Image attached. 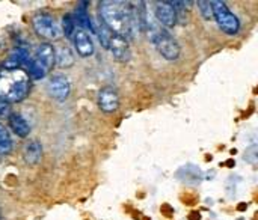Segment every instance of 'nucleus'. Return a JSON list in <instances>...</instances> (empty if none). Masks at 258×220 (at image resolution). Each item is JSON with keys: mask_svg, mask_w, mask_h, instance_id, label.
<instances>
[{"mask_svg": "<svg viewBox=\"0 0 258 220\" xmlns=\"http://www.w3.org/2000/svg\"><path fill=\"white\" fill-rule=\"evenodd\" d=\"M29 62V50L24 45H17L15 48H12V51L9 53V56L6 57L3 68L8 71H15L20 66H23L24 63Z\"/></svg>", "mask_w": 258, "mask_h": 220, "instance_id": "11", "label": "nucleus"}, {"mask_svg": "<svg viewBox=\"0 0 258 220\" xmlns=\"http://www.w3.org/2000/svg\"><path fill=\"white\" fill-rule=\"evenodd\" d=\"M29 80L27 79H18V80H14L9 86V89L3 94V100L8 103V104H12V103H20L23 101L27 94H29Z\"/></svg>", "mask_w": 258, "mask_h": 220, "instance_id": "10", "label": "nucleus"}, {"mask_svg": "<svg viewBox=\"0 0 258 220\" xmlns=\"http://www.w3.org/2000/svg\"><path fill=\"white\" fill-rule=\"evenodd\" d=\"M145 33L148 35L150 41L154 44L157 51L160 53L162 57L166 60H177L180 57L181 48L177 42V39L165 29L162 27L151 15H148L147 26H145Z\"/></svg>", "mask_w": 258, "mask_h": 220, "instance_id": "2", "label": "nucleus"}, {"mask_svg": "<svg viewBox=\"0 0 258 220\" xmlns=\"http://www.w3.org/2000/svg\"><path fill=\"white\" fill-rule=\"evenodd\" d=\"M107 50H110L112 56L118 62H128L132 59V50H130L128 41L124 39L122 36L116 35V33H112Z\"/></svg>", "mask_w": 258, "mask_h": 220, "instance_id": "9", "label": "nucleus"}, {"mask_svg": "<svg viewBox=\"0 0 258 220\" xmlns=\"http://www.w3.org/2000/svg\"><path fill=\"white\" fill-rule=\"evenodd\" d=\"M98 17L113 33L124 39H133L141 32L136 9L128 2H101L98 5Z\"/></svg>", "mask_w": 258, "mask_h": 220, "instance_id": "1", "label": "nucleus"}, {"mask_svg": "<svg viewBox=\"0 0 258 220\" xmlns=\"http://www.w3.org/2000/svg\"><path fill=\"white\" fill-rule=\"evenodd\" d=\"M73 42H74V47L77 50V53L82 56V57H89L94 54L95 51V45H94V41L91 38V35L83 30V29H76V32L73 33L71 36Z\"/></svg>", "mask_w": 258, "mask_h": 220, "instance_id": "8", "label": "nucleus"}, {"mask_svg": "<svg viewBox=\"0 0 258 220\" xmlns=\"http://www.w3.org/2000/svg\"><path fill=\"white\" fill-rule=\"evenodd\" d=\"M154 17L162 27H174L178 21L177 11L174 9L171 2H156Z\"/></svg>", "mask_w": 258, "mask_h": 220, "instance_id": "7", "label": "nucleus"}, {"mask_svg": "<svg viewBox=\"0 0 258 220\" xmlns=\"http://www.w3.org/2000/svg\"><path fill=\"white\" fill-rule=\"evenodd\" d=\"M33 59H36L38 62L44 63L48 69H51V66L54 65V48L51 44L48 42H42L36 47L35 50V56Z\"/></svg>", "mask_w": 258, "mask_h": 220, "instance_id": "14", "label": "nucleus"}, {"mask_svg": "<svg viewBox=\"0 0 258 220\" xmlns=\"http://www.w3.org/2000/svg\"><path fill=\"white\" fill-rule=\"evenodd\" d=\"M12 150V139L9 136V131L5 128L3 124H0V156L9 154Z\"/></svg>", "mask_w": 258, "mask_h": 220, "instance_id": "19", "label": "nucleus"}, {"mask_svg": "<svg viewBox=\"0 0 258 220\" xmlns=\"http://www.w3.org/2000/svg\"><path fill=\"white\" fill-rule=\"evenodd\" d=\"M8 124H9V128L14 131V134H17L18 137H27L30 133L29 122L20 113H9Z\"/></svg>", "mask_w": 258, "mask_h": 220, "instance_id": "13", "label": "nucleus"}, {"mask_svg": "<svg viewBox=\"0 0 258 220\" xmlns=\"http://www.w3.org/2000/svg\"><path fill=\"white\" fill-rule=\"evenodd\" d=\"M54 62L60 66V68H70L74 65L76 62V56L73 53V50L70 47H59L57 50H54Z\"/></svg>", "mask_w": 258, "mask_h": 220, "instance_id": "16", "label": "nucleus"}, {"mask_svg": "<svg viewBox=\"0 0 258 220\" xmlns=\"http://www.w3.org/2000/svg\"><path fill=\"white\" fill-rule=\"evenodd\" d=\"M88 2H80L76 8V24H79L80 27L83 29H88L91 30L92 33H95V29H94V23L91 21V17H89V12H88Z\"/></svg>", "mask_w": 258, "mask_h": 220, "instance_id": "15", "label": "nucleus"}, {"mask_svg": "<svg viewBox=\"0 0 258 220\" xmlns=\"http://www.w3.org/2000/svg\"><path fill=\"white\" fill-rule=\"evenodd\" d=\"M94 29H95V33H97V36H98V39H100L101 45H103L104 48H107L113 32H112L106 24H104V21H103L100 17H98V20H97V26L94 24Z\"/></svg>", "mask_w": 258, "mask_h": 220, "instance_id": "18", "label": "nucleus"}, {"mask_svg": "<svg viewBox=\"0 0 258 220\" xmlns=\"http://www.w3.org/2000/svg\"><path fill=\"white\" fill-rule=\"evenodd\" d=\"M212 3V12L213 18L216 20L218 26L227 33V35H236L240 30V21L239 18L230 11V8L225 5V2L213 0Z\"/></svg>", "mask_w": 258, "mask_h": 220, "instance_id": "3", "label": "nucleus"}, {"mask_svg": "<svg viewBox=\"0 0 258 220\" xmlns=\"http://www.w3.org/2000/svg\"><path fill=\"white\" fill-rule=\"evenodd\" d=\"M47 94L56 100V101H65L70 94H71V85L67 76L63 74H54L50 77V80L47 82Z\"/></svg>", "mask_w": 258, "mask_h": 220, "instance_id": "5", "label": "nucleus"}, {"mask_svg": "<svg viewBox=\"0 0 258 220\" xmlns=\"http://www.w3.org/2000/svg\"><path fill=\"white\" fill-rule=\"evenodd\" d=\"M11 113V106L0 97V118H8Z\"/></svg>", "mask_w": 258, "mask_h": 220, "instance_id": "22", "label": "nucleus"}, {"mask_svg": "<svg viewBox=\"0 0 258 220\" xmlns=\"http://www.w3.org/2000/svg\"><path fill=\"white\" fill-rule=\"evenodd\" d=\"M48 68L44 65V63H41V62H38L36 59H30V62H29V69H27V74H29V77L32 79V80H42L47 74H48Z\"/></svg>", "mask_w": 258, "mask_h": 220, "instance_id": "17", "label": "nucleus"}, {"mask_svg": "<svg viewBox=\"0 0 258 220\" xmlns=\"http://www.w3.org/2000/svg\"><path fill=\"white\" fill-rule=\"evenodd\" d=\"M23 159L26 162V165L29 166H36L41 159H42V145L39 140H29L26 145H24V150H23Z\"/></svg>", "mask_w": 258, "mask_h": 220, "instance_id": "12", "label": "nucleus"}, {"mask_svg": "<svg viewBox=\"0 0 258 220\" xmlns=\"http://www.w3.org/2000/svg\"><path fill=\"white\" fill-rule=\"evenodd\" d=\"M0 220H2V210H0Z\"/></svg>", "mask_w": 258, "mask_h": 220, "instance_id": "23", "label": "nucleus"}, {"mask_svg": "<svg viewBox=\"0 0 258 220\" xmlns=\"http://www.w3.org/2000/svg\"><path fill=\"white\" fill-rule=\"evenodd\" d=\"M198 9L201 12V15L204 17V20H212L213 18V12H212V3L210 2H198Z\"/></svg>", "mask_w": 258, "mask_h": 220, "instance_id": "21", "label": "nucleus"}, {"mask_svg": "<svg viewBox=\"0 0 258 220\" xmlns=\"http://www.w3.org/2000/svg\"><path fill=\"white\" fill-rule=\"evenodd\" d=\"M98 109L104 113H113L119 107V94L113 86H104L97 95Z\"/></svg>", "mask_w": 258, "mask_h": 220, "instance_id": "6", "label": "nucleus"}, {"mask_svg": "<svg viewBox=\"0 0 258 220\" xmlns=\"http://www.w3.org/2000/svg\"><path fill=\"white\" fill-rule=\"evenodd\" d=\"M77 24H76V20H74V17L71 15V14H65L63 17H62V33L67 36V38H71L73 36V33L76 32V27Z\"/></svg>", "mask_w": 258, "mask_h": 220, "instance_id": "20", "label": "nucleus"}, {"mask_svg": "<svg viewBox=\"0 0 258 220\" xmlns=\"http://www.w3.org/2000/svg\"><path fill=\"white\" fill-rule=\"evenodd\" d=\"M32 26H33L35 33L47 41H53L60 36V27H59L57 21L54 20L53 15H50L47 12L36 14L32 18Z\"/></svg>", "mask_w": 258, "mask_h": 220, "instance_id": "4", "label": "nucleus"}]
</instances>
